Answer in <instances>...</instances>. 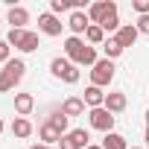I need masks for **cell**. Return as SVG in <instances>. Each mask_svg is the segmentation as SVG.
Instances as JSON below:
<instances>
[{
  "mask_svg": "<svg viewBox=\"0 0 149 149\" xmlns=\"http://www.w3.org/2000/svg\"><path fill=\"white\" fill-rule=\"evenodd\" d=\"M114 61H108V58H100L94 67H91V85H97V88H108L111 85V79H114Z\"/></svg>",
  "mask_w": 149,
  "mask_h": 149,
  "instance_id": "cell-1",
  "label": "cell"
},
{
  "mask_svg": "<svg viewBox=\"0 0 149 149\" xmlns=\"http://www.w3.org/2000/svg\"><path fill=\"white\" fill-rule=\"evenodd\" d=\"M88 123H91V129H100V132H114V123H117V117L102 105V108H91L88 111Z\"/></svg>",
  "mask_w": 149,
  "mask_h": 149,
  "instance_id": "cell-2",
  "label": "cell"
},
{
  "mask_svg": "<svg viewBox=\"0 0 149 149\" xmlns=\"http://www.w3.org/2000/svg\"><path fill=\"white\" fill-rule=\"evenodd\" d=\"M88 146H91V134L85 129H70L58 140V149H88Z\"/></svg>",
  "mask_w": 149,
  "mask_h": 149,
  "instance_id": "cell-3",
  "label": "cell"
},
{
  "mask_svg": "<svg viewBox=\"0 0 149 149\" xmlns=\"http://www.w3.org/2000/svg\"><path fill=\"white\" fill-rule=\"evenodd\" d=\"M111 15H117V3H114V0H100V3H91L88 6V18L97 26H102V21L111 18Z\"/></svg>",
  "mask_w": 149,
  "mask_h": 149,
  "instance_id": "cell-4",
  "label": "cell"
},
{
  "mask_svg": "<svg viewBox=\"0 0 149 149\" xmlns=\"http://www.w3.org/2000/svg\"><path fill=\"white\" fill-rule=\"evenodd\" d=\"M88 26H91V18H88V9H73V12L67 15V29H70V35H76V38H82V35L88 32Z\"/></svg>",
  "mask_w": 149,
  "mask_h": 149,
  "instance_id": "cell-5",
  "label": "cell"
},
{
  "mask_svg": "<svg viewBox=\"0 0 149 149\" xmlns=\"http://www.w3.org/2000/svg\"><path fill=\"white\" fill-rule=\"evenodd\" d=\"M64 26H67V24H61V18H56L53 12H41V15H38V32H44V35H50V38L61 35Z\"/></svg>",
  "mask_w": 149,
  "mask_h": 149,
  "instance_id": "cell-6",
  "label": "cell"
},
{
  "mask_svg": "<svg viewBox=\"0 0 149 149\" xmlns=\"http://www.w3.org/2000/svg\"><path fill=\"white\" fill-rule=\"evenodd\" d=\"M85 38H76V35H67L64 38V58H70L73 64H76L79 58H82V53H85Z\"/></svg>",
  "mask_w": 149,
  "mask_h": 149,
  "instance_id": "cell-7",
  "label": "cell"
},
{
  "mask_svg": "<svg viewBox=\"0 0 149 149\" xmlns=\"http://www.w3.org/2000/svg\"><path fill=\"white\" fill-rule=\"evenodd\" d=\"M61 137H64V134H61L50 120H44V123L38 126V140H41L44 146H58V140H61Z\"/></svg>",
  "mask_w": 149,
  "mask_h": 149,
  "instance_id": "cell-8",
  "label": "cell"
},
{
  "mask_svg": "<svg viewBox=\"0 0 149 149\" xmlns=\"http://www.w3.org/2000/svg\"><path fill=\"white\" fill-rule=\"evenodd\" d=\"M126 105H129L126 91H111V94H105V108H108L111 114H123Z\"/></svg>",
  "mask_w": 149,
  "mask_h": 149,
  "instance_id": "cell-9",
  "label": "cell"
},
{
  "mask_svg": "<svg viewBox=\"0 0 149 149\" xmlns=\"http://www.w3.org/2000/svg\"><path fill=\"white\" fill-rule=\"evenodd\" d=\"M6 21L12 24V29H26V24H29V12H26L24 6H9Z\"/></svg>",
  "mask_w": 149,
  "mask_h": 149,
  "instance_id": "cell-10",
  "label": "cell"
},
{
  "mask_svg": "<svg viewBox=\"0 0 149 149\" xmlns=\"http://www.w3.org/2000/svg\"><path fill=\"white\" fill-rule=\"evenodd\" d=\"M82 100H85V105H88V108H102V105H105V91H102V88H97V85H88Z\"/></svg>",
  "mask_w": 149,
  "mask_h": 149,
  "instance_id": "cell-11",
  "label": "cell"
},
{
  "mask_svg": "<svg viewBox=\"0 0 149 149\" xmlns=\"http://www.w3.org/2000/svg\"><path fill=\"white\" fill-rule=\"evenodd\" d=\"M15 111H18V117H29L35 111V97L32 94H15Z\"/></svg>",
  "mask_w": 149,
  "mask_h": 149,
  "instance_id": "cell-12",
  "label": "cell"
},
{
  "mask_svg": "<svg viewBox=\"0 0 149 149\" xmlns=\"http://www.w3.org/2000/svg\"><path fill=\"white\" fill-rule=\"evenodd\" d=\"M137 35H140V32H137V26H134V24H123V26H120V32H117L114 38H117V41L123 44V50H126V47H134Z\"/></svg>",
  "mask_w": 149,
  "mask_h": 149,
  "instance_id": "cell-13",
  "label": "cell"
},
{
  "mask_svg": "<svg viewBox=\"0 0 149 149\" xmlns=\"http://www.w3.org/2000/svg\"><path fill=\"white\" fill-rule=\"evenodd\" d=\"M9 129H12V134H15L18 140H26V137L35 132V129H32V123H29V117H15Z\"/></svg>",
  "mask_w": 149,
  "mask_h": 149,
  "instance_id": "cell-14",
  "label": "cell"
},
{
  "mask_svg": "<svg viewBox=\"0 0 149 149\" xmlns=\"http://www.w3.org/2000/svg\"><path fill=\"white\" fill-rule=\"evenodd\" d=\"M61 111H64L67 117H82V114H85V100H82V97H67V100L61 102Z\"/></svg>",
  "mask_w": 149,
  "mask_h": 149,
  "instance_id": "cell-15",
  "label": "cell"
},
{
  "mask_svg": "<svg viewBox=\"0 0 149 149\" xmlns=\"http://www.w3.org/2000/svg\"><path fill=\"white\" fill-rule=\"evenodd\" d=\"M3 70L9 73L15 82H21V79H24V73H26V61H24V58H9V61L3 64Z\"/></svg>",
  "mask_w": 149,
  "mask_h": 149,
  "instance_id": "cell-16",
  "label": "cell"
},
{
  "mask_svg": "<svg viewBox=\"0 0 149 149\" xmlns=\"http://www.w3.org/2000/svg\"><path fill=\"white\" fill-rule=\"evenodd\" d=\"M73 67V61L70 58H64V56H56L53 61H50V73H53V76L56 79H64V73Z\"/></svg>",
  "mask_w": 149,
  "mask_h": 149,
  "instance_id": "cell-17",
  "label": "cell"
},
{
  "mask_svg": "<svg viewBox=\"0 0 149 149\" xmlns=\"http://www.w3.org/2000/svg\"><path fill=\"white\" fill-rule=\"evenodd\" d=\"M85 44H91V47H102V44H105V32H102V26L91 24L88 32H85Z\"/></svg>",
  "mask_w": 149,
  "mask_h": 149,
  "instance_id": "cell-18",
  "label": "cell"
},
{
  "mask_svg": "<svg viewBox=\"0 0 149 149\" xmlns=\"http://www.w3.org/2000/svg\"><path fill=\"white\" fill-rule=\"evenodd\" d=\"M102 53H105V58L111 61V58H117V56H123L126 50H123V44H120V41L114 38V35H108V38H105V44H102Z\"/></svg>",
  "mask_w": 149,
  "mask_h": 149,
  "instance_id": "cell-19",
  "label": "cell"
},
{
  "mask_svg": "<svg viewBox=\"0 0 149 149\" xmlns=\"http://www.w3.org/2000/svg\"><path fill=\"white\" fill-rule=\"evenodd\" d=\"M102 149H129V140L123 134H117V132H108L102 137Z\"/></svg>",
  "mask_w": 149,
  "mask_h": 149,
  "instance_id": "cell-20",
  "label": "cell"
},
{
  "mask_svg": "<svg viewBox=\"0 0 149 149\" xmlns=\"http://www.w3.org/2000/svg\"><path fill=\"white\" fill-rule=\"evenodd\" d=\"M47 120H50V123H53V126H56V129H58L61 134H67V126H70V117H67V114H64L61 108L50 111V117H47Z\"/></svg>",
  "mask_w": 149,
  "mask_h": 149,
  "instance_id": "cell-21",
  "label": "cell"
},
{
  "mask_svg": "<svg viewBox=\"0 0 149 149\" xmlns=\"http://www.w3.org/2000/svg\"><path fill=\"white\" fill-rule=\"evenodd\" d=\"M38 47H41V44H38V32H26V38L21 41L18 50H21V53H35Z\"/></svg>",
  "mask_w": 149,
  "mask_h": 149,
  "instance_id": "cell-22",
  "label": "cell"
},
{
  "mask_svg": "<svg viewBox=\"0 0 149 149\" xmlns=\"http://www.w3.org/2000/svg\"><path fill=\"white\" fill-rule=\"evenodd\" d=\"M50 12L58 18L64 12H73V0H50Z\"/></svg>",
  "mask_w": 149,
  "mask_h": 149,
  "instance_id": "cell-23",
  "label": "cell"
},
{
  "mask_svg": "<svg viewBox=\"0 0 149 149\" xmlns=\"http://www.w3.org/2000/svg\"><path fill=\"white\" fill-rule=\"evenodd\" d=\"M120 26H123V24H120V15H111V18L102 21V32H108V35H117Z\"/></svg>",
  "mask_w": 149,
  "mask_h": 149,
  "instance_id": "cell-24",
  "label": "cell"
},
{
  "mask_svg": "<svg viewBox=\"0 0 149 149\" xmlns=\"http://www.w3.org/2000/svg\"><path fill=\"white\" fill-rule=\"evenodd\" d=\"M26 32H29V29H9V35H6V44H9V47H21V41L26 38Z\"/></svg>",
  "mask_w": 149,
  "mask_h": 149,
  "instance_id": "cell-25",
  "label": "cell"
},
{
  "mask_svg": "<svg viewBox=\"0 0 149 149\" xmlns=\"http://www.w3.org/2000/svg\"><path fill=\"white\" fill-rule=\"evenodd\" d=\"M15 85H18V82L9 76V73H6V70H0V94H9V91H15Z\"/></svg>",
  "mask_w": 149,
  "mask_h": 149,
  "instance_id": "cell-26",
  "label": "cell"
},
{
  "mask_svg": "<svg viewBox=\"0 0 149 149\" xmlns=\"http://www.w3.org/2000/svg\"><path fill=\"white\" fill-rule=\"evenodd\" d=\"M79 79H82V73H79V67H76V64H73V67L64 73V79H61V82H67V85H76Z\"/></svg>",
  "mask_w": 149,
  "mask_h": 149,
  "instance_id": "cell-27",
  "label": "cell"
},
{
  "mask_svg": "<svg viewBox=\"0 0 149 149\" xmlns=\"http://www.w3.org/2000/svg\"><path fill=\"white\" fill-rule=\"evenodd\" d=\"M132 9L137 12V18L140 15H149V0H132Z\"/></svg>",
  "mask_w": 149,
  "mask_h": 149,
  "instance_id": "cell-28",
  "label": "cell"
},
{
  "mask_svg": "<svg viewBox=\"0 0 149 149\" xmlns=\"http://www.w3.org/2000/svg\"><path fill=\"white\" fill-rule=\"evenodd\" d=\"M134 26H137V32H140V35H149V15H140Z\"/></svg>",
  "mask_w": 149,
  "mask_h": 149,
  "instance_id": "cell-29",
  "label": "cell"
},
{
  "mask_svg": "<svg viewBox=\"0 0 149 149\" xmlns=\"http://www.w3.org/2000/svg\"><path fill=\"white\" fill-rule=\"evenodd\" d=\"M9 58H12V47H9L6 41H0V64H6Z\"/></svg>",
  "mask_w": 149,
  "mask_h": 149,
  "instance_id": "cell-30",
  "label": "cell"
},
{
  "mask_svg": "<svg viewBox=\"0 0 149 149\" xmlns=\"http://www.w3.org/2000/svg\"><path fill=\"white\" fill-rule=\"evenodd\" d=\"M29 149H50V146H44V143H32Z\"/></svg>",
  "mask_w": 149,
  "mask_h": 149,
  "instance_id": "cell-31",
  "label": "cell"
},
{
  "mask_svg": "<svg viewBox=\"0 0 149 149\" xmlns=\"http://www.w3.org/2000/svg\"><path fill=\"white\" fill-rule=\"evenodd\" d=\"M88 149H102V143H91V146H88Z\"/></svg>",
  "mask_w": 149,
  "mask_h": 149,
  "instance_id": "cell-32",
  "label": "cell"
},
{
  "mask_svg": "<svg viewBox=\"0 0 149 149\" xmlns=\"http://www.w3.org/2000/svg\"><path fill=\"white\" fill-rule=\"evenodd\" d=\"M146 146H149V126H146Z\"/></svg>",
  "mask_w": 149,
  "mask_h": 149,
  "instance_id": "cell-33",
  "label": "cell"
},
{
  "mask_svg": "<svg viewBox=\"0 0 149 149\" xmlns=\"http://www.w3.org/2000/svg\"><path fill=\"white\" fill-rule=\"evenodd\" d=\"M146 126H149V108H146Z\"/></svg>",
  "mask_w": 149,
  "mask_h": 149,
  "instance_id": "cell-34",
  "label": "cell"
},
{
  "mask_svg": "<svg viewBox=\"0 0 149 149\" xmlns=\"http://www.w3.org/2000/svg\"><path fill=\"white\" fill-rule=\"evenodd\" d=\"M129 149H143V146H129Z\"/></svg>",
  "mask_w": 149,
  "mask_h": 149,
  "instance_id": "cell-35",
  "label": "cell"
},
{
  "mask_svg": "<svg viewBox=\"0 0 149 149\" xmlns=\"http://www.w3.org/2000/svg\"><path fill=\"white\" fill-rule=\"evenodd\" d=\"M0 132H3V120H0Z\"/></svg>",
  "mask_w": 149,
  "mask_h": 149,
  "instance_id": "cell-36",
  "label": "cell"
},
{
  "mask_svg": "<svg viewBox=\"0 0 149 149\" xmlns=\"http://www.w3.org/2000/svg\"><path fill=\"white\" fill-rule=\"evenodd\" d=\"M50 149H58V146H50Z\"/></svg>",
  "mask_w": 149,
  "mask_h": 149,
  "instance_id": "cell-37",
  "label": "cell"
},
{
  "mask_svg": "<svg viewBox=\"0 0 149 149\" xmlns=\"http://www.w3.org/2000/svg\"><path fill=\"white\" fill-rule=\"evenodd\" d=\"M146 149H149V146H146Z\"/></svg>",
  "mask_w": 149,
  "mask_h": 149,
  "instance_id": "cell-38",
  "label": "cell"
}]
</instances>
